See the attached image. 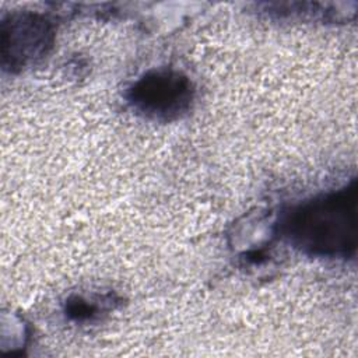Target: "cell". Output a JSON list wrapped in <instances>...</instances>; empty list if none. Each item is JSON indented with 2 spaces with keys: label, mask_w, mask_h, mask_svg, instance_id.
<instances>
[{
  "label": "cell",
  "mask_w": 358,
  "mask_h": 358,
  "mask_svg": "<svg viewBox=\"0 0 358 358\" xmlns=\"http://www.w3.org/2000/svg\"><path fill=\"white\" fill-rule=\"evenodd\" d=\"M357 179L295 206L281 225L284 236L302 253L348 259L357 249Z\"/></svg>",
  "instance_id": "cell-1"
},
{
  "label": "cell",
  "mask_w": 358,
  "mask_h": 358,
  "mask_svg": "<svg viewBox=\"0 0 358 358\" xmlns=\"http://www.w3.org/2000/svg\"><path fill=\"white\" fill-rule=\"evenodd\" d=\"M129 106L155 122H173L186 115L194 101V84L182 71L157 67L145 71L126 90Z\"/></svg>",
  "instance_id": "cell-2"
},
{
  "label": "cell",
  "mask_w": 358,
  "mask_h": 358,
  "mask_svg": "<svg viewBox=\"0 0 358 358\" xmlns=\"http://www.w3.org/2000/svg\"><path fill=\"white\" fill-rule=\"evenodd\" d=\"M52 22L38 13H14L1 22V63L11 71L42 59L53 45Z\"/></svg>",
  "instance_id": "cell-3"
},
{
  "label": "cell",
  "mask_w": 358,
  "mask_h": 358,
  "mask_svg": "<svg viewBox=\"0 0 358 358\" xmlns=\"http://www.w3.org/2000/svg\"><path fill=\"white\" fill-rule=\"evenodd\" d=\"M99 299H88L84 296H71L66 302L64 313L74 322H91L101 315L103 310V303H98Z\"/></svg>",
  "instance_id": "cell-4"
}]
</instances>
